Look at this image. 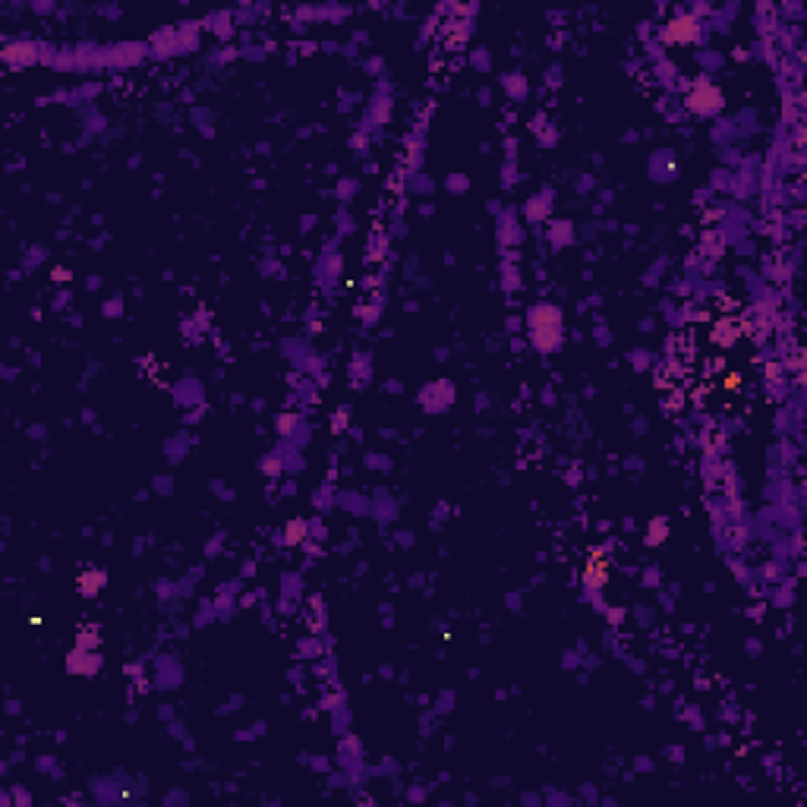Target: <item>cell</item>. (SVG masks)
<instances>
[{
  "label": "cell",
  "mask_w": 807,
  "mask_h": 807,
  "mask_svg": "<svg viewBox=\"0 0 807 807\" xmlns=\"http://www.w3.org/2000/svg\"><path fill=\"white\" fill-rule=\"evenodd\" d=\"M605 578H609V562L602 558V552H593L590 562L584 568V584L587 587H602Z\"/></svg>",
  "instance_id": "3957f363"
},
{
  "label": "cell",
  "mask_w": 807,
  "mask_h": 807,
  "mask_svg": "<svg viewBox=\"0 0 807 807\" xmlns=\"http://www.w3.org/2000/svg\"><path fill=\"white\" fill-rule=\"evenodd\" d=\"M722 105H725V98L713 83H697L694 89H691V95H688V107L694 114H703V117L716 114Z\"/></svg>",
  "instance_id": "6da1fadb"
},
{
  "label": "cell",
  "mask_w": 807,
  "mask_h": 807,
  "mask_svg": "<svg viewBox=\"0 0 807 807\" xmlns=\"http://www.w3.org/2000/svg\"><path fill=\"white\" fill-rule=\"evenodd\" d=\"M666 536H668V523L662 521V517H659V521L650 523V533H647V543H650V546H653V543H662Z\"/></svg>",
  "instance_id": "8992f818"
},
{
  "label": "cell",
  "mask_w": 807,
  "mask_h": 807,
  "mask_svg": "<svg viewBox=\"0 0 807 807\" xmlns=\"http://www.w3.org/2000/svg\"><path fill=\"white\" fill-rule=\"evenodd\" d=\"M303 536H306V523H303V521H290V523H287V533H284V543L287 546H297Z\"/></svg>",
  "instance_id": "5b68a950"
},
{
  "label": "cell",
  "mask_w": 807,
  "mask_h": 807,
  "mask_svg": "<svg viewBox=\"0 0 807 807\" xmlns=\"http://www.w3.org/2000/svg\"><path fill=\"white\" fill-rule=\"evenodd\" d=\"M700 35V26H697L694 16H675V19L666 26V42L672 44H688Z\"/></svg>",
  "instance_id": "7a4b0ae2"
},
{
  "label": "cell",
  "mask_w": 807,
  "mask_h": 807,
  "mask_svg": "<svg viewBox=\"0 0 807 807\" xmlns=\"http://www.w3.org/2000/svg\"><path fill=\"white\" fill-rule=\"evenodd\" d=\"M101 587H105V571H85L83 578H79V590H83V596H95Z\"/></svg>",
  "instance_id": "277c9868"
}]
</instances>
